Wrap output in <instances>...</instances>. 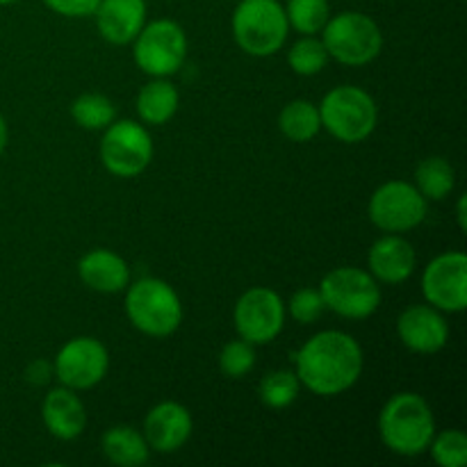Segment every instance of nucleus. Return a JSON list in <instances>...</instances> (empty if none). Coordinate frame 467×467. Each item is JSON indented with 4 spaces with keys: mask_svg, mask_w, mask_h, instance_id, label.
Listing matches in <instances>:
<instances>
[{
    "mask_svg": "<svg viewBox=\"0 0 467 467\" xmlns=\"http://www.w3.org/2000/svg\"><path fill=\"white\" fill-rule=\"evenodd\" d=\"M363 368V347L342 331L317 333L295 356L296 379L317 397H337L351 390Z\"/></svg>",
    "mask_w": 467,
    "mask_h": 467,
    "instance_id": "nucleus-1",
    "label": "nucleus"
},
{
    "mask_svg": "<svg viewBox=\"0 0 467 467\" xmlns=\"http://www.w3.org/2000/svg\"><path fill=\"white\" fill-rule=\"evenodd\" d=\"M433 433H436L433 410L418 392H400L390 397L379 413V436L383 445L397 456L413 459L424 454Z\"/></svg>",
    "mask_w": 467,
    "mask_h": 467,
    "instance_id": "nucleus-2",
    "label": "nucleus"
},
{
    "mask_svg": "<svg viewBox=\"0 0 467 467\" xmlns=\"http://www.w3.org/2000/svg\"><path fill=\"white\" fill-rule=\"evenodd\" d=\"M231 27L235 44L251 57H272L290 35L285 7L278 0H240Z\"/></svg>",
    "mask_w": 467,
    "mask_h": 467,
    "instance_id": "nucleus-3",
    "label": "nucleus"
},
{
    "mask_svg": "<svg viewBox=\"0 0 467 467\" xmlns=\"http://www.w3.org/2000/svg\"><path fill=\"white\" fill-rule=\"evenodd\" d=\"M126 315L149 337H169L181 328L182 304L167 281L140 278L126 287Z\"/></svg>",
    "mask_w": 467,
    "mask_h": 467,
    "instance_id": "nucleus-4",
    "label": "nucleus"
},
{
    "mask_svg": "<svg viewBox=\"0 0 467 467\" xmlns=\"http://www.w3.org/2000/svg\"><path fill=\"white\" fill-rule=\"evenodd\" d=\"M319 119L342 144H360L368 140L379 123L377 100L356 85H340L322 99Z\"/></svg>",
    "mask_w": 467,
    "mask_h": 467,
    "instance_id": "nucleus-5",
    "label": "nucleus"
},
{
    "mask_svg": "<svg viewBox=\"0 0 467 467\" xmlns=\"http://www.w3.org/2000/svg\"><path fill=\"white\" fill-rule=\"evenodd\" d=\"M328 57L345 67H368L381 55L383 32L372 16L363 12H340L322 30Z\"/></svg>",
    "mask_w": 467,
    "mask_h": 467,
    "instance_id": "nucleus-6",
    "label": "nucleus"
},
{
    "mask_svg": "<svg viewBox=\"0 0 467 467\" xmlns=\"http://www.w3.org/2000/svg\"><path fill=\"white\" fill-rule=\"evenodd\" d=\"M187 57V35L181 23L158 18L141 27L132 41V59L150 78H169L178 73Z\"/></svg>",
    "mask_w": 467,
    "mask_h": 467,
    "instance_id": "nucleus-7",
    "label": "nucleus"
},
{
    "mask_svg": "<svg viewBox=\"0 0 467 467\" xmlns=\"http://www.w3.org/2000/svg\"><path fill=\"white\" fill-rule=\"evenodd\" d=\"M319 295L327 310L345 319H368L381 306L379 281L358 267L331 269L319 283Z\"/></svg>",
    "mask_w": 467,
    "mask_h": 467,
    "instance_id": "nucleus-8",
    "label": "nucleus"
},
{
    "mask_svg": "<svg viewBox=\"0 0 467 467\" xmlns=\"http://www.w3.org/2000/svg\"><path fill=\"white\" fill-rule=\"evenodd\" d=\"M153 160V140L141 123L123 119L105 128L100 140V162L112 176L135 178Z\"/></svg>",
    "mask_w": 467,
    "mask_h": 467,
    "instance_id": "nucleus-9",
    "label": "nucleus"
},
{
    "mask_svg": "<svg viewBox=\"0 0 467 467\" xmlns=\"http://www.w3.org/2000/svg\"><path fill=\"white\" fill-rule=\"evenodd\" d=\"M427 203L418 187L406 181L383 182L372 194L368 217L383 233H409L418 228L427 217Z\"/></svg>",
    "mask_w": 467,
    "mask_h": 467,
    "instance_id": "nucleus-10",
    "label": "nucleus"
},
{
    "mask_svg": "<svg viewBox=\"0 0 467 467\" xmlns=\"http://www.w3.org/2000/svg\"><path fill=\"white\" fill-rule=\"evenodd\" d=\"M233 322L242 340L254 347L269 345L285 328V304L281 295L269 287H251L237 299Z\"/></svg>",
    "mask_w": 467,
    "mask_h": 467,
    "instance_id": "nucleus-11",
    "label": "nucleus"
},
{
    "mask_svg": "<svg viewBox=\"0 0 467 467\" xmlns=\"http://www.w3.org/2000/svg\"><path fill=\"white\" fill-rule=\"evenodd\" d=\"M109 369V354L96 337H73L55 356V377L64 388L89 390L96 388Z\"/></svg>",
    "mask_w": 467,
    "mask_h": 467,
    "instance_id": "nucleus-12",
    "label": "nucleus"
},
{
    "mask_svg": "<svg viewBox=\"0 0 467 467\" xmlns=\"http://www.w3.org/2000/svg\"><path fill=\"white\" fill-rule=\"evenodd\" d=\"M422 295L441 313L467 308V258L463 251H447L424 267Z\"/></svg>",
    "mask_w": 467,
    "mask_h": 467,
    "instance_id": "nucleus-13",
    "label": "nucleus"
},
{
    "mask_svg": "<svg viewBox=\"0 0 467 467\" xmlns=\"http://www.w3.org/2000/svg\"><path fill=\"white\" fill-rule=\"evenodd\" d=\"M397 336L413 354H438L450 342V327L438 308L429 304L409 306L397 319Z\"/></svg>",
    "mask_w": 467,
    "mask_h": 467,
    "instance_id": "nucleus-14",
    "label": "nucleus"
},
{
    "mask_svg": "<svg viewBox=\"0 0 467 467\" xmlns=\"http://www.w3.org/2000/svg\"><path fill=\"white\" fill-rule=\"evenodd\" d=\"M194 431L192 413L178 401H160L146 413L144 438L150 451L158 454H176L187 445Z\"/></svg>",
    "mask_w": 467,
    "mask_h": 467,
    "instance_id": "nucleus-15",
    "label": "nucleus"
},
{
    "mask_svg": "<svg viewBox=\"0 0 467 467\" xmlns=\"http://www.w3.org/2000/svg\"><path fill=\"white\" fill-rule=\"evenodd\" d=\"M418 255L413 244L397 233H386L372 244L368 254V272L383 285L406 283L415 272Z\"/></svg>",
    "mask_w": 467,
    "mask_h": 467,
    "instance_id": "nucleus-16",
    "label": "nucleus"
},
{
    "mask_svg": "<svg viewBox=\"0 0 467 467\" xmlns=\"http://www.w3.org/2000/svg\"><path fill=\"white\" fill-rule=\"evenodd\" d=\"M146 0H100L94 12L99 35L114 46L132 44L146 26Z\"/></svg>",
    "mask_w": 467,
    "mask_h": 467,
    "instance_id": "nucleus-17",
    "label": "nucleus"
},
{
    "mask_svg": "<svg viewBox=\"0 0 467 467\" xmlns=\"http://www.w3.org/2000/svg\"><path fill=\"white\" fill-rule=\"evenodd\" d=\"M41 420L50 436L57 441H76L87 427V409L76 390L71 388H55L44 397Z\"/></svg>",
    "mask_w": 467,
    "mask_h": 467,
    "instance_id": "nucleus-18",
    "label": "nucleus"
},
{
    "mask_svg": "<svg viewBox=\"0 0 467 467\" xmlns=\"http://www.w3.org/2000/svg\"><path fill=\"white\" fill-rule=\"evenodd\" d=\"M78 276L89 290L100 295H119L130 285V267L109 249H94L78 263Z\"/></svg>",
    "mask_w": 467,
    "mask_h": 467,
    "instance_id": "nucleus-19",
    "label": "nucleus"
},
{
    "mask_svg": "<svg viewBox=\"0 0 467 467\" xmlns=\"http://www.w3.org/2000/svg\"><path fill=\"white\" fill-rule=\"evenodd\" d=\"M178 105H181V94H178L176 85L169 82L167 78H153L140 89L135 108L144 123L164 126L178 112Z\"/></svg>",
    "mask_w": 467,
    "mask_h": 467,
    "instance_id": "nucleus-20",
    "label": "nucleus"
},
{
    "mask_svg": "<svg viewBox=\"0 0 467 467\" xmlns=\"http://www.w3.org/2000/svg\"><path fill=\"white\" fill-rule=\"evenodd\" d=\"M100 450L109 463L119 467H141L150 459V447L144 433L137 431L135 427H126V424L108 429L100 441Z\"/></svg>",
    "mask_w": 467,
    "mask_h": 467,
    "instance_id": "nucleus-21",
    "label": "nucleus"
},
{
    "mask_svg": "<svg viewBox=\"0 0 467 467\" xmlns=\"http://www.w3.org/2000/svg\"><path fill=\"white\" fill-rule=\"evenodd\" d=\"M278 130L285 135V140L295 141V144L313 141L319 135V130H322L319 108L304 99L292 100L278 114Z\"/></svg>",
    "mask_w": 467,
    "mask_h": 467,
    "instance_id": "nucleus-22",
    "label": "nucleus"
},
{
    "mask_svg": "<svg viewBox=\"0 0 467 467\" xmlns=\"http://www.w3.org/2000/svg\"><path fill=\"white\" fill-rule=\"evenodd\" d=\"M415 187L427 201H442L456 185V171L445 158H424L415 169Z\"/></svg>",
    "mask_w": 467,
    "mask_h": 467,
    "instance_id": "nucleus-23",
    "label": "nucleus"
},
{
    "mask_svg": "<svg viewBox=\"0 0 467 467\" xmlns=\"http://www.w3.org/2000/svg\"><path fill=\"white\" fill-rule=\"evenodd\" d=\"M71 117L85 130H105L117 119V109L108 96L89 91V94H82L73 100Z\"/></svg>",
    "mask_w": 467,
    "mask_h": 467,
    "instance_id": "nucleus-24",
    "label": "nucleus"
},
{
    "mask_svg": "<svg viewBox=\"0 0 467 467\" xmlns=\"http://www.w3.org/2000/svg\"><path fill=\"white\" fill-rule=\"evenodd\" d=\"M285 16L290 30H296L304 36L319 35L331 18L328 0H287Z\"/></svg>",
    "mask_w": 467,
    "mask_h": 467,
    "instance_id": "nucleus-25",
    "label": "nucleus"
},
{
    "mask_svg": "<svg viewBox=\"0 0 467 467\" xmlns=\"http://www.w3.org/2000/svg\"><path fill=\"white\" fill-rule=\"evenodd\" d=\"M301 390V383L296 379L295 372H287V369H276V372H269L267 377L260 381L258 395L267 409L281 410L287 409L296 401Z\"/></svg>",
    "mask_w": 467,
    "mask_h": 467,
    "instance_id": "nucleus-26",
    "label": "nucleus"
},
{
    "mask_svg": "<svg viewBox=\"0 0 467 467\" xmlns=\"http://www.w3.org/2000/svg\"><path fill=\"white\" fill-rule=\"evenodd\" d=\"M328 59L331 57H328L322 39H317L315 35L299 39L295 46H292L290 53H287V64H290V68L296 73V76H304V78L317 76V73L327 67Z\"/></svg>",
    "mask_w": 467,
    "mask_h": 467,
    "instance_id": "nucleus-27",
    "label": "nucleus"
},
{
    "mask_svg": "<svg viewBox=\"0 0 467 467\" xmlns=\"http://www.w3.org/2000/svg\"><path fill=\"white\" fill-rule=\"evenodd\" d=\"M431 459L441 467H463L467 463V438L459 429L433 433L429 450Z\"/></svg>",
    "mask_w": 467,
    "mask_h": 467,
    "instance_id": "nucleus-28",
    "label": "nucleus"
},
{
    "mask_svg": "<svg viewBox=\"0 0 467 467\" xmlns=\"http://www.w3.org/2000/svg\"><path fill=\"white\" fill-rule=\"evenodd\" d=\"M255 368V347L246 340H231L219 354V369L228 379H242Z\"/></svg>",
    "mask_w": 467,
    "mask_h": 467,
    "instance_id": "nucleus-29",
    "label": "nucleus"
},
{
    "mask_svg": "<svg viewBox=\"0 0 467 467\" xmlns=\"http://www.w3.org/2000/svg\"><path fill=\"white\" fill-rule=\"evenodd\" d=\"M324 310H327V306H324L319 290H315V287H301L287 301V313L299 324H315L322 317Z\"/></svg>",
    "mask_w": 467,
    "mask_h": 467,
    "instance_id": "nucleus-30",
    "label": "nucleus"
},
{
    "mask_svg": "<svg viewBox=\"0 0 467 467\" xmlns=\"http://www.w3.org/2000/svg\"><path fill=\"white\" fill-rule=\"evenodd\" d=\"M99 3L100 0H44V5L50 9V12L67 18L94 16Z\"/></svg>",
    "mask_w": 467,
    "mask_h": 467,
    "instance_id": "nucleus-31",
    "label": "nucleus"
},
{
    "mask_svg": "<svg viewBox=\"0 0 467 467\" xmlns=\"http://www.w3.org/2000/svg\"><path fill=\"white\" fill-rule=\"evenodd\" d=\"M7 141H9V128H7V121H5V117L0 114V155H3L5 149H7Z\"/></svg>",
    "mask_w": 467,
    "mask_h": 467,
    "instance_id": "nucleus-32",
    "label": "nucleus"
},
{
    "mask_svg": "<svg viewBox=\"0 0 467 467\" xmlns=\"http://www.w3.org/2000/svg\"><path fill=\"white\" fill-rule=\"evenodd\" d=\"M456 217H459V228L461 231H467V217H465V196H461L459 205H456Z\"/></svg>",
    "mask_w": 467,
    "mask_h": 467,
    "instance_id": "nucleus-33",
    "label": "nucleus"
},
{
    "mask_svg": "<svg viewBox=\"0 0 467 467\" xmlns=\"http://www.w3.org/2000/svg\"><path fill=\"white\" fill-rule=\"evenodd\" d=\"M14 3H18V0H0V5H14Z\"/></svg>",
    "mask_w": 467,
    "mask_h": 467,
    "instance_id": "nucleus-34",
    "label": "nucleus"
}]
</instances>
